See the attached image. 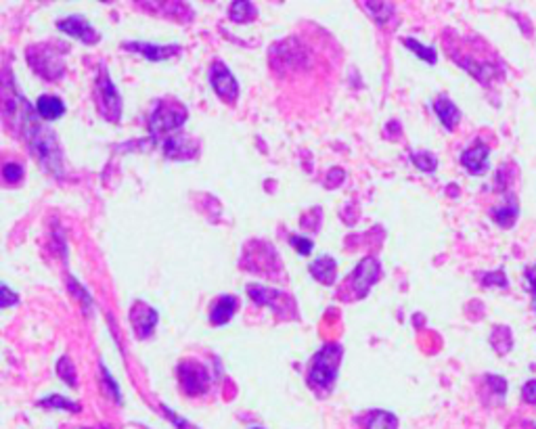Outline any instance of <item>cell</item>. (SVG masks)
Listing matches in <instances>:
<instances>
[{"label":"cell","instance_id":"d6986e66","mask_svg":"<svg viewBox=\"0 0 536 429\" xmlns=\"http://www.w3.org/2000/svg\"><path fill=\"white\" fill-rule=\"evenodd\" d=\"M364 429H398V419L388 410H373L367 419Z\"/></svg>","mask_w":536,"mask_h":429},{"label":"cell","instance_id":"ac0fdd59","mask_svg":"<svg viewBox=\"0 0 536 429\" xmlns=\"http://www.w3.org/2000/svg\"><path fill=\"white\" fill-rule=\"evenodd\" d=\"M249 297L260 304V306H271V308H279L277 300H285V293H281L279 289H271V287H262V285H249L247 287Z\"/></svg>","mask_w":536,"mask_h":429},{"label":"cell","instance_id":"3957f363","mask_svg":"<svg viewBox=\"0 0 536 429\" xmlns=\"http://www.w3.org/2000/svg\"><path fill=\"white\" fill-rule=\"evenodd\" d=\"M96 103H99V114L107 120V122H120L122 118V96L116 88V84L112 82L110 74H107L105 67H101V74L96 78Z\"/></svg>","mask_w":536,"mask_h":429},{"label":"cell","instance_id":"836d02e7","mask_svg":"<svg viewBox=\"0 0 536 429\" xmlns=\"http://www.w3.org/2000/svg\"><path fill=\"white\" fill-rule=\"evenodd\" d=\"M164 412H166V415H168V417H170V419H172V421H174V425H176V427H178V429H191V427H189V423H187V421H183V419H178V417H176V415H174V412H172V410H168V408H166V406H164Z\"/></svg>","mask_w":536,"mask_h":429},{"label":"cell","instance_id":"4dcf8cb0","mask_svg":"<svg viewBox=\"0 0 536 429\" xmlns=\"http://www.w3.org/2000/svg\"><path fill=\"white\" fill-rule=\"evenodd\" d=\"M486 381H488L493 388H497L495 392H499L501 396L507 392V381H505L503 377H497V375H488V377H486Z\"/></svg>","mask_w":536,"mask_h":429},{"label":"cell","instance_id":"30bf717a","mask_svg":"<svg viewBox=\"0 0 536 429\" xmlns=\"http://www.w3.org/2000/svg\"><path fill=\"white\" fill-rule=\"evenodd\" d=\"M488 155H491V149L484 145V143H475L473 147L465 149L463 155H461V164L467 172L471 174H484L486 168H488Z\"/></svg>","mask_w":536,"mask_h":429},{"label":"cell","instance_id":"2e32d148","mask_svg":"<svg viewBox=\"0 0 536 429\" xmlns=\"http://www.w3.org/2000/svg\"><path fill=\"white\" fill-rule=\"evenodd\" d=\"M434 112H436L438 120L442 122V126H444L446 130H455V128H457V124H459V120H461V112H459V107H457L449 96L436 98Z\"/></svg>","mask_w":536,"mask_h":429},{"label":"cell","instance_id":"8fae6325","mask_svg":"<svg viewBox=\"0 0 536 429\" xmlns=\"http://www.w3.org/2000/svg\"><path fill=\"white\" fill-rule=\"evenodd\" d=\"M124 48L138 52V55H143L149 61H166V59H170V57H174V55H178V52H181L178 44L157 46V44H149V42H126Z\"/></svg>","mask_w":536,"mask_h":429},{"label":"cell","instance_id":"f1b7e54d","mask_svg":"<svg viewBox=\"0 0 536 429\" xmlns=\"http://www.w3.org/2000/svg\"><path fill=\"white\" fill-rule=\"evenodd\" d=\"M101 370H103V384L107 386V388H110V392H112V396L118 400V402H122V394H120V386L114 381V377H112V373L110 370H107V366L103 364L101 366Z\"/></svg>","mask_w":536,"mask_h":429},{"label":"cell","instance_id":"52a82bcc","mask_svg":"<svg viewBox=\"0 0 536 429\" xmlns=\"http://www.w3.org/2000/svg\"><path fill=\"white\" fill-rule=\"evenodd\" d=\"M57 28L61 32H65L68 36L80 40V42H86V44H94L99 40V34L96 30L90 25V21H86L84 17L80 15H72V17H65V19H59L57 21Z\"/></svg>","mask_w":536,"mask_h":429},{"label":"cell","instance_id":"44dd1931","mask_svg":"<svg viewBox=\"0 0 536 429\" xmlns=\"http://www.w3.org/2000/svg\"><path fill=\"white\" fill-rule=\"evenodd\" d=\"M404 46L406 48H411L415 55L419 57V59H423V61H427L430 65H434L436 61H438V55H436V50L432 48V46H423L421 42H417L415 38H404Z\"/></svg>","mask_w":536,"mask_h":429},{"label":"cell","instance_id":"d6a6232c","mask_svg":"<svg viewBox=\"0 0 536 429\" xmlns=\"http://www.w3.org/2000/svg\"><path fill=\"white\" fill-rule=\"evenodd\" d=\"M13 304H17V295L11 293L9 285H3V308H11Z\"/></svg>","mask_w":536,"mask_h":429},{"label":"cell","instance_id":"7a4b0ae2","mask_svg":"<svg viewBox=\"0 0 536 429\" xmlns=\"http://www.w3.org/2000/svg\"><path fill=\"white\" fill-rule=\"evenodd\" d=\"M340 362H342V346L327 344L312 358L308 370V386L316 392H329L338 379Z\"/></svg>","mask_w":536,"mask_h":429},{"label":"cell","instance_id":"7402d4cb","mask_svg":"<svg viewBox=\"0 0 536 429\" xmlns=\"http://www.w3.org/2000/svg\"><path fill=\"white\" fill-rule=\"evenodd\" d=\"M251 17H256V7L251 3H233L231 7V19L235 23H247Z\"/></svg>","mask_w":536,"mask_h":429},{"label":"cell","instance_id":"1f68e13d","mask_svg":"<svg viewBox=\"0 0 536 429\" xmlns=\"http://www.w3.org/2000/svg\"><path fill=\"white\" fill-rule=\"evenodd\" d=\"M526 281H528V287H530V291L536 295V264H534V266H530V268H526Z\"/></svg>","mask_w":536,"mask_h":429},{"label":"cell","instance_id":"603a6c76","mask_svg":"<svg viewBox=\"0 0 536 429\" xmlns=\"http://www.w3.org/2000/svg\"><path fill=\"white\" fill-rule=\"evenodd\" d=\"M40 404L46 406V408H59V410H72V412H78V410H80V406H78L76 402L65 400L63 396H57V394H52V396L40 400Z\"/></svg>","mask_w":536,"mask_h":429},{"label":"cell","instance_id":"cb8c5ba5","mask_svg":"<svg viewBox=\"0 0 536 429\" xmlns=\"http://www.w3.org/2000/svg\"><path fill=\"white\" fill-rule=\"evenodd\" d=\"M364 7L375 17V21H378V23H386L388 17L394 13L392 5H388V3H364Z\"/></svg>","mask_w":536,"mask_h":429},{"label":"cell","instance_id":"4316f807","mask_svg":"<svg viewBox=\"0 0 536 429\" xmlns=\"http://www.w3.org/2000/svg\"><path fill=\"white\" fill-rule=\"evenodd\" d=\"M482 285L484 287H493V285H499V287H507V277L503 271H497V273H486L482 275Z\"/></svg>","mask_w":536,"mask_h":429},{"label":"cell","instance_id":"f546056e","mask_svg":"<svg viewBox=\"0 0 536 429\" xmlns=\"http://www.w3.org/2000/svg\"><path fill=\"white\" fill-rule=\"evenodd\" d=\"M522 398H524L528 404H536V379L524 384V388H522Z\"/></svg>","mask_w":536,"mask_h":429},{"label":"cell","instance_id":"ba28073f","mask_svg":"<svg viewBox=\"0 0 536 429\" xmlns=\"http://www.w3.org/2000/svg\"><path fill=\"white\" fill-rule=\"evenodd\" d=\"M178 370H181L178 373L181 375V384H183L187 394L195 396V394H201L207 388L209 377H207V373H205L203 366H199L195 362H185V364H181Z\"/></svg>","mask_w":536,"mask_h":429},{"label":"cell","instance_id":"e575fe53","mask_svg":"<svg viewBox=\"0 0 536 429\" xmlns=\"http://www.w3.org/2000/svg\"><path fill=\"white\" fill-rule=\"evenodd\" d=\"M256 429H258V427H256Z\"/></svg>","mask_w":536,"mask_h":429},{"label":"cell","instance_id":"7c38bea8","mask_svg":"<svg viewBox=\"0 0 536 429\" xmlns=\"http://www.w3.org/2000/svg\"><path fill=\"white\" fill-rule=\"evenodd\" d=\"M237 308H239L237 295H220L209 308V323L216 327H225L237 312Z\"/></svg>","mask_w":536,"mask_h":429},{"label":"cell","instance_id":"e0dca14e","mask_svg":"<svg viewBox=\"0 0 536 429\" xmlns=\"http://www.w3.org/2000/svg\"><path fill=\"white\" fill-rule=\"evenodd\" d=\"M491 216L495 218V222L503 229H511L519 216V205H517V199L515 195H507V201L499 207H495L491 211Z\"/></svg>","mask_w":536,"mask_h":429},{"label":"cell","instance_id":"8992f818","mask_svg":"<svg viewBox=\"0 0 536 429\" xmlns=\"http://www.w3.org/2000/svg\"><path fill=\"white\" fill-rule=\"evenodd\" d=\"M209 84H212L214 92H216L220 98H225L229 103L237 101V96H239V82L235 80L233 72L223 61H216L212 65V70H209Z\"/></svg>","mask_w":536,"mask_h":429},{"label":"cell","instance_id":"6da1fadb","mask_svg":"<svg viewBox=\"0 0 536 429\" xmlns=\"http://www.w3.org/2000/svg\"><path fill=\"white\" fill-rule=\"evenodd\" d=\"M7 107H13L7 103ZM17 109V107H15ZM17 122H19V128L23 132V136L28 138L32 151L38 155L40 162L48 168V170H55V174H61V149H59V143L55 138V134H52L50 130H46L40 120L34 116L32 112V105L21 96V105L17 109Z\"/></svg>","mask_w":536,"mask_h":429},{"label":"cell","instance_id":"5b68a950","mask_svg":"<svg viewBox=\"0 0 536 429\" xmlns=\"http://www.w3.org/2000/svg\"><path fill=\"white\" fill-rule=\"evenodd\" d=\"M378 279H380V262L375 258L360 260L358 266L354 268V273L350 275V285L354 289V295L364 297L369 289L378 283Z\"/></svg>","mask_w":536,"mask_h":429},{"label":"cell","instance_id":"4fadbf2b","mask_svg":"<svg viewBox=\"0 0 536 429\" xmlns=\"http://www.w3.org/2000/svg\"><path fill=\"white\" fill-rule=\"evenodd\" d=\"M36 114L40 120L44 122H55L59 118H63L65 114V105L59 96H52V94H42L36 101Z\"/></svg>","mask_w":536,"mask_h":429},{"label":"cell","instance_id":"ffe728a7","mask_svg":"<svg viewBox=\"0 0 536 429\" xmlns=\"http://www.w3.org/2000/svg\"><path fill=\"white\" fill-rule=\"evenodd\" d=\"M411 162H413L421 172H427V174L436 172V168H438V159H436V155L430 153V151H413V153H411Z\"/></svg>","mask_w":536,"mask_h":429},{"label":"cell","instance_id":"5bb4252c","mask_svg":"<svg viewBox=\"0 0 536 429\" xmlns=\"http://www.w3.org/2000/svg\"><path fill=\"white\" fill-rule=\"evenodd\" d=\"M308 271L316 281L325 283V285H333L338 279V262L331 255H320L318 260H314L310 264Z\"/></svg>","mask_w":536,"mask_h":429},{"label":"cell","instance_id":"d4e9b609","mask_svg":"<svg viewBox=\"0 0 536 429\" xmlns=\"http://www.w3.org/2000/svg\"><path fill=\"white\" fill-rule=\"evenodd\" d=\"M57 373H59V377H61L63 381H68L72 388L76 386V370H74V364H72V360H70L68 356H63V358L59 360Z\"/></svg>","mask_w":536,"mask_h":429},{"label":"cell","instance_id":"484cf974","mask_svg":"<svg viewBox=\"0 0 536 429\" xmlns=\"http://www.w3.org/2000/svg\"><path fill=\"white\" fill-rule=\"evenodd\" d=\"M3 176H5L7 182L15 185V182H19V180L23 178V166H21V164H15V162L5 164V168H3Z\"/></svg>","mask_w":536,"mask_h":429},{"label":"cell","instance_id":"277c9868","mask_svg":"<svg viewBox=\"0 0 536 429\" xmlns=\"http://www.w3.org/2000/svg\"><path fill=\"white\" fill-rule=\"evenodd\" d=\"M189 118V112L187 107L181 105V103H172V101H162L155 112L149 120V128H151V134L153 136H159L164 132H172V130H178Z\"/></svg>","mask_w":536,"mask_h":429},{"label":"cell","instance_id":"9c48e42d","mask_svg":"<svg viewBox=\"0 0 536 429\" xmlns=\"http://www.w3.org/2000/svg\"><path fill=\"white\" fill-rule=\"evenodd\" d=\"M130 320H132V327H134L136 335H138L141 339H145V337H149V335L155 331L157 312H155L151 306L138 302V304L132 308V312H130Z\"/></svg>","mask_w":536,"mask_h":429},{"label":"cell","instance_id":"83f0119b","mask_svg":"<svg viewBox=\"0 0 536 429\" xmlns=\"http://www.w3.org/2000/svg\"><path fill=\"white\" fill-rule=\"evenodd\" d=\"M289 243L296 247V251H298L300 255H310V251H312V241L306 239V237L291 235V237H289Z\"/></svg>","mask_w":536,"mask_h":429},{"label":"cell","instance_id":"9a60e30c","mask_svg":"<svg viewBox=\"0 0 536 429\" xmlns=\"http://www.w3.org/2000/svg\"><path fill=\"white\" fill-rule=\"evenodd\" d=\"M164 151L170 159H191L197 153V143L189 136H172L164 143Z\"/></svg>","mask_w":536,"mask_h":429}]
</instances>
